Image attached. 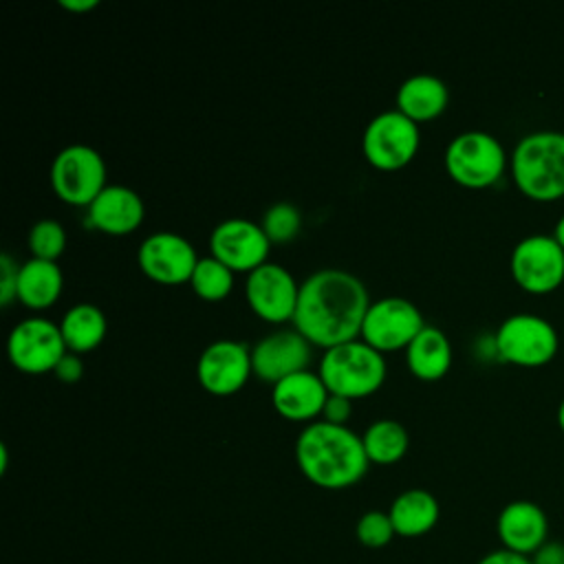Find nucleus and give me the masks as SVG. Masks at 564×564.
<instances>
[{"mask_svg":"<svg viewBox=\"0 0 564 564\" xmlns=\"http://www.w3.org/2000/svg\"><path fill=\"white\" fill-rule=\"evenodd\" d=\"M518 189L538 203L564 196V132L538 130L522 137L511 154Z\"/></svg>","mask_w":564,"mask_h":564,"instance_id":"7ed1b4c3","label":"nucleus"},{"mask_svg":"<svg viewBox=\"0 0 564 564\" xmlns=\"http://www.w3.org/2000/svg\"><path fill=\"white\" fill-rule=\"evenodd\" d=\"M507 165L502 143L482 130H469L454 137L445 150V170L452 181L469 189L494 185Z\"/></svg>","mask_w":564,"mask_h":564,"instance_id":"39448f33","label":"nucleus"},{"mask_svg":"<svg viewBox=\"0 0 564 564\" xmlns=\"http://www.w3.org/2000/svg\"><path fill=\"white\" fill-rule=\"evenodd\" d=\"M476 564H533V562L527 555H520V553H513V551H507L500 546V549L482 555Z\"/></svg>","mask_w":564,"mask_h":564,"instance_id":"473e14b6","label":"nucleus"},{"mask_svg":"<svg viewBox=\"0 0 564 564\" xmlns=\"http://www.w3.org/2000/svg\"><path fill=\"white\" fill-rule=\"evenodd\" d=\"M145 205L141 196L126 185H106L88 205V225L110 236H128L143 223Z\"/></svg>","mask_w":564,"mask_h":564,"instance_id":"a211bd4d","label":"nucleus"},{"mask_svg":"<svg viewBox=\"0 0 564 564\" xmlns=\"http://www.w3.org/2000/svg\"><path fill=\"white\" fill-rule=\"evenodd\" d=\"M245 295L247 304L260 319L284 324L293 322L300 284L282 264L264 262L247 275Z\"/></svg>","mask_w":564,"mask_h":564,"instance_id":"f8f14e48","label":"nucleus"},{"mask_svg":"<svg viewBox=\"0 0 564 564\" xmlns=\"http://www.w3.org/2000/svg\"><path fill=\"white\" fill-rule=\"evenodd\" d=\"M189 286L200 300L220 302L234 289V271L227 269L223 262H218L214 256L200 258L192 273Z\"/></svg>","mask_w":564,"mask_h":564,"instance_id":"a878e982","label":"nucleus"},{"mask_svg":"<svg viewBox=\"0 0 564 564\" xmlns=\"http://www.w3.org/2000/svg\"><path fill=\"white\" fill-rule=\"evenodd\" d=\"M511 275L529 293H551L564 282V249L553 234H531L511 251Z\"/></svg>","mask_w":564,"mask_h":564,"instance_id":"9b49d317","label":"nucleus"},{"mask_svg":"<svg viewBox=\"0 0 564 564\" xmlns=\"http://www.w3.org/2000/svg\"><path fill=\"white\" fill-rule=\"evenodd\" d=\"M355 533H357V540H359L364 546H368V549H381V546L390 544L392 538L397 535L390 516H388L386 511H379V509L366 511V513L357 520Z\"/></svg>","mask_w":564,"mask_h":564,"instance_id":"c85d7f7f","label":"nucleus"},{"mask_svg":"<svg viewBox=\"0 0 564 564\" xmlns=\"http://www.w3.org/2000/svg\"><path fill=\"white\" fill-rule=\"evenodd\" d=\"M251 368V348L236 339L212 341L198 357L196 377L205 392L216 397H229L245 388Z\"/></svg>","mask_w":564,"mask_h":564,"instance_id":"ddd939ff","label":"nucleus"},{"mask_svg":"<svg viewBox=\"0 0 564 564\" xmlns=\"http://www.w3.org/2000/svg\"><path fill=\"white\" fill-rule=\"evenodd\" d=\"M55 196L75 207H88L106 187V163L101 154L84 143L66 145L51 165Z\"/></svg>","mask_w":564,"mask_h":564,"instance_id":"0eeeda50","label":"nucleus"},{"mask_svg":"<svg viewBox=\"0 0 564 564\" xmlns=\"http://www.w3.org/2000/svg\"><path fill=\"white\" fill-rule=\"evenodd\" d=\"M59 4L70 13H84L99 7V0H62Z\"/></svg>","mask_w":564,"mask_h":564,"instance_id":"f704fd0d","label":"nucleus"},{"mask_svg":"<svg viewBox=\"0 0 564 564\" xmlns=\"http://www.w3.org/2000/svg\"><path fill=\"white\" fill-rule=\"evenodd\" d=\"M260 227L267 234L269 242H289L300 234V209L291 203H275L264 212Z\"/></svg>","mask_w":564,"mask_h":564,"instance_id":"cd10ccee","label":"nucleus"},{"mask_svg":"<svg viewBox=\"0 0 564 564\" xmlns=\"http://www.w3.org/2000/svg\"><path fill=\"white\" fill-rule=\"evenodd\" d=\"M494 346L500 359L516 366L535 368L555 357L560 339L549 319L533 313H516L498 326Z\"/></svg>","mask_w":564,"mask_h":564,"instance_id":"423d86ee","label":"nucleus"},{"mask_svg":"<svg viewBox=\"0 0 564 564\" xmlns=\"http://www.w3.org/2000/svg\"><path fill=\"white\" fill-rule=\"evenodd\" d=\"M317 375L328 394L355 401L381 388L386 379V359L364 339H350L324 350Z\"/></svg>","mask_w":564,"mask_h":564,"instance_id":"20e7f679","label":"nucleus"},{"mask_svg":"<svg viewBox=\"0 0 564 564\" xmlns=\"http://www.w3.org/2000/svg\"><path fill=\"white\" fill-rule=\"evenodd\" d=\"M423 315L410 300L381 297L370 302L359 339L383 355L408 348L410 341L423 330Z\"/></svg>","mask_w":564,"mask_h":564,"instance_id":"9d476101","label":"nucleus"},{"mask_svg":"<svg viewBox=\"0 0 564 564\" xmlns=\"http://www.w3.org/2000/svg\"><path fill=\"white\" fill-rule=\"evenodd\" d=\"M352 416V401L339 394H328L324 412H322V421L335 423V425H346L348 419Z\"/></svg>","mask_w":564,"mask_h":564,"instance_id":"7c9ffc66","label":"nucleus"},{"mask_svg":"<svg viewBox=\"0 0 564 564\" xmlns=\"http://www.w3.org/2000/svg\"><path fill=\"white\" fill-rule=\"evenodd\" d=\"M449 101V93L443 79L436 75L419 73L408 77L397 90V110L414 123L436 119Z\"/></svg>","mask_w":564,"mask_h":564,"instance_id":"aec40b11","label":"nucleus"},{"mask_svg":"<svg viewBox=\"0 0 564 564\" xmlns=\"http://www.w3.org/2000/svg\"><path fill=\"white\" fill-rule=\"evenodd\" d=\"M269 238L260 225L245 218H227L212 229V256L234 273H251L269 256Z\"/></svg>","mask_w":564,"mask_h":564,"instance_id":"4468645a","label":"nucleus"},{"mask_svg":"<svg viewBox=\"0 0 564 564\" xmlns=\"http://www.w3.org/2000/svg\"><path fill=\"white\" fill-rule=\"evenodd\" d=\"M106 328H108L106 315L95 304H88V302L70 306L59 322L64 344L68 352H75V355L95 350L104 341Z\"/></svg>","mask_w":564,"mask_h":564,"instance_id":"b1692460","label":"nucleus"},{"mask_svg":"<svg viewBox=\"0 0 564 564\" xmlns=\"http://www.w3.org/2000/svg\"><path fill=\"white\" fill-rule=\"evenodd\" d=\"M397 535L419 538L434 529L438 522L441 509L436 498L425 489H405L401 491L388 511Z\"/></svg>","mask_w":564,"mask_h":564,"instance_id":"5701e85b","label":"nucleus"},{"mask_svg":"<svg viewBox=\"0 0 564 564\" xmlns=\"http://www.w3.org/2000/svg\"><path fill=\"white\" fill-rule=\"evenodd\" d=\"M496 533L502 549L531 557L549 542V520L540 505L531 500H513L498 513Z\"/></svg>","mask_w":564,"mask_h":564,"instance_id":"f3484780","label":"nucleus"},{"mask_svg":"<svg viewBox=\"0 0 564 564\" xmlns=\"http://www.w3.org/2000/svg\"><path fill=\"white\" fill-rule=\"evenodd\" d=\"M553 238L560 242V247L564 249V214L557 218L555 223V229H553Z\"/></svg>","mask_w":564,"mask_h":564,"instance_id":"c9c22d12","label":"nucleus"},{"mask_svg":"<svg viewBox=\"0 0 564 564\" xmlns=\"http://www.w3.org/2000/svg\"><path fill=\"white\" fill-rule=\"evenodd\" d=\"M18 271L20 267L13 262L9 253L0 256V304L9 306L18 300Z\"/></svg>","mask_w":564,"mask_h":564,"instance_id":"c756f323","label":"nucleus"},{"mask_svg":"<svg viewBox=\"0 0 564 564\" xmlns=\"http://www.w3.org/2000/svg\"><path fill=\"white\" fill-rule=\"evenodd\" d=\"M68 352L59 324L44 317H29L15 324L7 339V355L13 368L24 375H44L55 370Z\"/></svg>","mask_w":564,"mask_h":564,"instance_id":"1a4fd4ad","label":"nucleus"},{"mask_svg":"<svg viewBox=\"0 0 564 564\" xmlns=\"http://www.w3.org/2000/svg\"><path fill=\"white\" fill-rule=\"evenodd\" d=\"M328 390L317 372L302 370L273 383L271 403L286 421H313L324 412Z\"/></svg>","mask_w":564,"mask_h":564,"instance_id":"6ab92c4d","label":"nucleus"},{"mask_svg":"<svg viewBox=\"0 0 564 564\" xmlns=\"http://www.w3.org/2000/svg\"><path fill=\"white\" fill-rule=\"evenodd\" d=\"M295 463L306 480L322 489H346L357 485L370 460L361 436L348 425L328 421L308 423L295 441Z\"/></svg>","mask_w":564,"mask_h":564,"instance_id":"f03ea898","label":"nucleus"},{"mask_svg":"<svg viewBox=\"0 0 564 564\" xmlns=\"http://www.w3.org/2000/svg\"><path fill=\"white\" fill-rule=\"evenodd\" d=\"M533 564H564V544L546 542L531 555Z\"/></svg>","mask_w":564,"mask_h":564,"instance_id":"72a5a7b5","label":"nucleus"},{"mask_svg":"<svg viewBox=\"0 0 564 564\" xmlns=\"http://www.w3.org/2000/svg\"><path fill=\"white\" fill-rule=\"evenodd\" d=\"M66 247V231L57 220H40L29 231L31 258L55 262Z\"/></svg>","mask_w":564,"mask_h":564,"instance_id":"bb28decb","label":"nucleus"},{"mask_svg":"<svg viewBox=\"0 0 564 564\" xmlns=\"http://www.w3.org/2000/svg\"><path fill=\"white\" fill-rule=\"evenodd\" d=\"M53 372H55V377H57L59 381H64V383H75V381H79L82 375H84V364H82L79 355L66 352V355L59 359V364L55 366Z\"/></svg>","mask_w":564,"mask_h":564,"instance_id":"2f4dec72","label":"nucleus"},{"mask_svg":"<svg viewBox=\"0 0 564 564\" xmlns=\"http://www.w3.org/2000/svg\"><path fill=\"white\" fill-rule=\"evenodd\" d=\"M311 341L295 328H284L267 335L251 348L253 375L262 381L278 383L284 377L308 370Z\"/></svg>","mask_w":564,"mask_h":564,"instance_id":"dca6fc26","label":"nucleus"},{"mask_svg":"<svg viewBox=\"0 0 564 564\" xmlns=\"http://www.w3.org/2000/svg\"><path fill=\"white\" fill-rule=\"evenodd\" d=\"M405 361L410 372L421 381H436L445 377L452 366V346L447 335L436 326L425 324L405 348Z\"/></svg>","mask_w":564,"mask_h":564,"instance_id":"412c9836","label":"nucleus"},{"mask_svg":"<svg viewBox=\"0 0 564 564\" xmlns=\"http://www.w3.org/2000/svg\"><path fill=\"white\" fill-rule=\"evenodd\" d=\"M419 143V123L401 115L397 108L370 119L361 137V150L366 161L383 172L405 167L414 159Z\"/></svg>","mask_w":564,"mask_h":564,"instance_id":"6e6552de","label":"nucleus"},{"mask_svg":"<svg viewBox=\"0 0 564 564\" xmlns=\"http://www.w3.org/2000/svg\"><path fill=\"white\" fill-rule=\"evenodd\" d=\"M366 456L375 465H394L399 463L410 445L408 430L394 419H379L370 423L361 436Z\"/></svg>","mask_w":564,"mask_h":564,"instance_id":"393cba45","label":"nucleus"},{"mask_svg":"<svg viewBox=\"0 0 564 564\" xmlns=\"http://www.w3.org/2000/svg\"><path fill=\"white\" fill-rule=\"evenodd\" d=\"M557 423H560V427H562V432H564V399H562V403H560V408H557Z\"/></svg>","mask_w":564,"mask_h":564,"instance_id":"e433bc0d","label":"nucleus"},{"mask_svg":"<svg viewBox=\"0 0 564 564\" xmlns=\"http://www.w3.org/2000/svg\"><path fill=\"white\" fill-rule=\"evenodd\" d=\"M64 286L57 262L29 258L18 271V302L26 308L42 311L57 302Z\"/></svg>","mask_w":564,"mask_h":564,"instance_id":"4be33fe9","label":"nucleus"},{"mask_svg":"<svg viewBox=\"0 0 564 564\" xmlns=\"http://www.w3.org/2000/svg\"><path fill=\"white\" fill-rule=\"evenodd\" d=\"M370 300L361 280L341 269H322L300 284L293 328L324 350L359 339Z\"/></svg>","mask_w":564,"mask_h":564,"instance_id":"f257e3e1","label":"nucleus"},{"mask_svg":"<svg viewBox=\"0 0 564 564\" xmlns=\"http://www.w3.org/2000/svg\"><path fill=\"white\" fill-rule=\"evenodd\" d=\"M194 247L174 231H156L148 236L137 253L139 269L159 284L174 286L192 280L198 264Z\"/></svg>","mask_w":564,"mask_h":564,"instance_id":"2eb2a0df","label":"nucleus"}]
</instances>
